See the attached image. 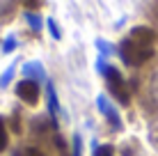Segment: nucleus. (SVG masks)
I'll use <instances>...</instances> for the list:
<instances>
[{"mask_svg":"<svg viewBox=\"0 0 158 156\" xmlns=\"http://www.w3.org/2000/svg\"><path fill=\"white\" fill-rule=\"evenodd\" d=\"M156 32L149 28H133L131 35L122 41V57L128 67H140L154 57Z\"/></svg>","mask_w":158,"mask_h":156,"instance_id":"obj_1","label":"nucleus"},{"mask_svg":"<svg viewBox=\"0 0 158 156\" xmlns=\"http://www.w3.org/2000/svg\"><path fill=\"white\" fill-rule=\"evenodd\" d=\"M106 83H108V90H110V94L115 96L119 103L126 106L128 101H131L128 90H126V80L122 78V74H119L115 67H108V69H106Z\"/></svg>","mask_w":158,"mask_h":156,"instance_id":"obj_2","label":"nucleus"},{"mask_svg":"<svg viewBox=\"0 0 158 156\" xmlns=\"http://www.w3.org/2000/svg\"><path fill=\"white\" fill-rule=\"evenodd\" d=\"M16 94L21 96V99L25 101V103L35 106L37 101H39V85L35 83V80H21L19 85H16Z\"/></svg>","mask_w":158,"mask_h":156,"instance_id":"obj_3","label":"nucleus"},{"mask_svg":"<svg viewBox=\"0 0 158 156\" xmlns=\"http://www.w3.org/2000/svg\"><path fill=\"white\" fill-rule=\"evenodd\" d=\"M147 99H149L151 110L158 112V69L151 74V78H149V85H147Z\"/></svg>","mask_w":158,"mask_h":156,"instance_id":"obj_4","label":"nucleus"},{"mask_svg":"<svg viewBox=\"0 0 158 156\" xmlns=\"http://www.w3.org/2000/svg\"><path fill=\"white\" fill-rule=\"evenodd\" d=\"M7 147V129H5V122L0 120V152Z\"/></svg>","mask_w":158,"mask_h":156,"instance_id":"obj_5","label":"nucleus"},{"mask_svg":"<svg viewBox=\"0 0 158 156\" xmlns=\"http://www.w3.org/2000/svg\"><path fill=\"white\" fill-rule=\"evenodd\" d=\"M94 156H112V147H108V145L106 147H99V152H96Z\"/></svg>","mask_w":158,"mask_h":156,"instance_id":"obj_6","label":"nucleus"},{"mask_svg":"<svg viewBox=\"0 0 158 156\" xmlns=\"http://www.w3.org/2000/svg\"><path fill=\"white\" fill-rule=\"evenodd\" d=\"M12 2L14 0H0V14H5L9 7H12Z\"/></svg>","mask_w":158,"mask_h":156,"instance_id":"obj_7","label":"nucleus"}]
</instances>
